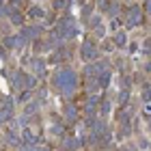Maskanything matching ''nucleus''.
<instances>
[{"label": "nucleus", "instance_id": "obj_1", "mask_svg": "<svg viewBox=\"0 0 151 151\" xmlns=\"http://www.w3.org/2000/svg\"><path fill=\"white\" fill-rule=\"evenodd\" d=\"M54 84H56L60 91L71 93L73 88H76V73H73V71H69V69L58 71L56 76H54Z\"/></svg>", "mask_w": 151, "mask_h": 151}, {"label": "nucleus", "instance_id": "obj_2", "mask_svg": "<svg viewBox=\"0 0 151 151\" xmlns=\"http://www.w3.org/2000/svg\"><path fill=\"white\" fill-rule=\"evenodd\" d=\"M82 56L84 58H95V50H93V45H84V50H82Z\"/></svg>", "mask_w": 151, "mask_h": 151}, {"label": "nucleus", "instance_id": "obj_3", "mask_svg": "<svg viewBox=\"0 0 151 151\" xmlns=\"http://www.w3.org/2000/svg\"><path fill=\"white\" fill-rule=\"evenodd\" d=\"M24 138H26V142H35L37 140V134L32 132V129H24Z\"/></svg>", "mask_w": 151, "mask_h": 151}, {"label": "nucleus", "instance_id": "obj_4", "mask_svg": "<svg viewBox=\"0 0 151 151\" xmlns=\"http://www.w3.org/2000/svg\"><path fill=\"white\" fill-rule=\"evenodd\" d=\"M138 19H140V13H138V9H134L132 15H129V24H138Z\"/></svg>", "mask_w": 151, "mask_h": 151}, {"label": "nucleus", "instance_id": "obj_5", "mask_svg": "<svg viewBox=\"0 0 151 151\" xmlns=\"http://www.w3.org/2000/svg\"><path fill=\"white\" fill-rule=\"evenodd\" d=\"M32 69L37 73H43V63H41V60H32Z\"/></svg>", "mask_w": 151, "mask_h": 151}, {"label": "nucleus", "instance_id": "obj_6", "mask_svg": "<svg viewBox=\"0 0 151 151\" xmlns=\"http://www.w3.org/2000/svg\"><path fill=\"white\" fill-rule=\"evenodd\" d=\"M142 112H145V116H151V99H145V106H142Z\"/></svg>", "mask_w": 151, "mask_h": 151}, {"label": "nucleus", "instance_id": "obj_7", "mask_svg": "<svg viewBox=\"0 0 151 151\" xmlns=\"http://www.w3.org/2000/svg\"><path fill=\"white\" fill-rule=\"evenodd\" d=\"M95 104H97V97H91V101L86 104V112H93L95 110Z\"/></svg>", "mask_w": 151, "mask_h": 151}, {"label": "nucleus", "instance_id": "obj_8", "mask_svg": "<svg viewBox=\"0 0 151 151\" xmlns=\"http://www.w3.org/2000/svg\"><path fill=\"white\" fill-rule=\"evenodd\" d=\"M67 119H69V121L76 119V108L73 106H67Z\"/></svg>", "mask_w": 151, "mask_h": 151}, {"label": "nucleus", "instance_id": "obj_9", "mask_svg": "<svg viewBox=\"0 0 151 151\" xmlns=\"http://www.w3.org/2000/svg\"><path fill=\"white\" fill-rule=\"evenodd\" d=\"M110 110V104H108V101H104V104H101V112H108Z\"/></svg>", "mask_w": 151, "mask_h": 151}, {"label": "nucleus", "instance_id": "obj_10", "mask_svg": "<svg viewBox=\"0 0 151 151\" xmlns=\"http://www.w3.org/2000/svg\"><path fill=\"white\" fill-rule=\"evenodd\" d=\"M116 43H119V45L125 43V35H119V37H116Z\"/></svg>", "mask_w": 151, "mask_h": 151}]
</instances>
